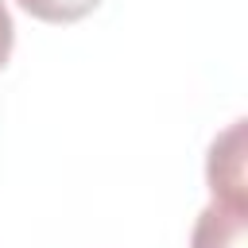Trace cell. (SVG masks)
I'll use <instances>...</instances> for the list:
<instances>
[{
	"mask_svg": "<svg viewBox=\"0 0 248 248\" xmlns=\"http://www.w3.org/2000/svg\"><path fill=\"white\" fill-rule=\"evenodd\" d=\"M205 178L217 202L248 205V174H244V120H232L209 147Z\"/></svg>",
	"mask_w": 248,
	"mask_h": 248,
	"instance_id": "cell-1",
	"label": "cell"
},
{
	"mask_svg": "<svg viewBox=\"0 0 248 248\" xmlns=\"http://www.w3.org/2000/svg\"><path fill=\"white\" fill-rule=\"evenodd\" d=\"M190 248H248V205L213 198L194 221Z\"/></svg>",
	"mask_w": 248,
	"mask_h": 248,
	"instance_id": "cell-2",
	"label": "cell"
},
{
	"mask_svg": "<svg viewBox=\"0 0 248 248\" xmlns=\"http://www.w3.org/2000/svg\"><path fill=\"white\" fill-rule=\"evenodd\" d=\"M16 4L43 23H74V19H85L101 0H16Z\"/></svg>",
	"mask_w": 248,
	"mask_h": 248,
	"instance_id": "cell-3",
	"label": "cell"
},
{
	"mask_svg": "<svg viewBox=\"0 0 248 248\" xmlns=\"http://www.w3.org/2000/svg\"><path fill=\"white\" fill-rule=\"evenodd\" d=\"M12 43H16V23H12V12H8L4 0H0V70H4L8 58H12Z\"/></svg>",
	"mask_w": 248,
	"mask_h": 248,
	"instance_id": "cell-4",
	"label": "cell"
}]
</instances>
